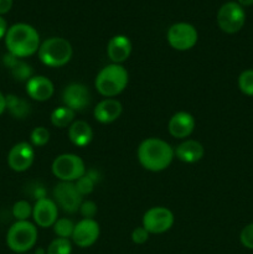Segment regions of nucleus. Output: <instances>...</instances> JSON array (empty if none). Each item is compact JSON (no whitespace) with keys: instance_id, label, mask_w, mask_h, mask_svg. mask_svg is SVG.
Listing matches in <instances>:
<instances>
[{"instance_id":"nucleus-26","label":"nucleus","mask_w":253,"mask_h":254,"mask_svg":"<svg viewBox=\"0 0 253 254\" xmlns=\"http://www.w3.org/2000/svg\"><path fill=\"white\" fill-rule=\"evenodd\" d=\"M12 216L16 221H29L32 216V206L26 200L16 201L12 206Z\"/></svg>"},{"instance_id":"nucleus-32","label":"nucleus","mask_w":253,"mask_h":254,"mask_svg":"<svg viewBox=\"0 0 253 254\" xmlns=\"http://www.w3.org/2000/svg\"><path fill=\"white\" fill-rule=\"evenodd\" d=\"M149 235H150V233H149L148 231L141 226V227L134 228L130 237H131V241H133V243H135V245H144V243L148 242Z\"/></svg>"},{"instance_id":"nucleus-7","label":"nucleus","mask_w":253,"mask_h":254,"mask_svg":"<svg viewBox=\"0 0 253 254\" xmlns=\"http://www.w3.org/2000/svg\"><path fill=\"white\" fill-rule=\"evenodd\" d=\"M246 14L238 2L228 1L220 7L217 12L218 27L226 34H236L243 27Z\"/></svg>"},{"instance_id":"nucleus-23","label":"nucleus","mask_w":253,"mask_h":254,"mask_svg":"<svg viewBox=\"0 0 253 254\" xmlns=\"http://www.w3.org/2000/svg\"><path fill=\"white\" fill-rule=\"evenodd\" d=\"M74 116H76V112L69 109L68 107L61 106L52 111L50 119H51L52 126L56 127V128L62 129L67 128V127H69L73 123Z\"/></svg>"},{"instance_id":"nucleus-29","label":"nucleus","mask_w":253,"mask_h":254,"mask_svg":"<svg viewBox=\"0 0 253 254\" xmlns=\"http://www.w3.org/2000/svg\"><path fill=\"white\" fill-rule=\"evenodd\" d=\"M74 186H76L77 191H78L79 193H81V196L83 197V196L86 195H89V193L93 192L94 190V185H96V183H94L93 180H92L91 178H89L87 174H84L82 178H79L78 180L74 181Z\"/></svg>"},{"instance_id":"nucleus-27","label":"nucleus","mask_w":253,"mask_h":254,"mask_svg":"<svg viewBox=\"0 0 253 254\" xmlns=\"http://www.w3.org/2000/svg\"><path fill=\"white\" fill-rule=\"evenodd\" d=\"M238 88L246 96H253V69H246L240 74Z\"/></svg>"},{"instance_id":"nucleus-28","label":"nucleus","mask_w":253,"mask_h":254,"mask_svg":"<svg viewBox=\"0 0 253 254\" xmlns=\"http://www.w3.org/2000/svg\"><path fill=\"white\" fill-rule=\"evenodd\" d=\"M50 131L45 127H36L30 134V141L32 146H44L49 143Z\"/></svg>"},{"instance_id":"nucleus-31","label":"nucleus","mask_w":253,"mask_h":254,"mask_svg":"<svg viewBox=\"0 0 253 254\" xmlns=\"http://www.w3.org/2000/svg\"><path fill=\"white\" fill-rule=\"evenodd\" d=\"M97 211H98L97 205L91 200L83 201V202L81 203V207H79V213L83 216V218H88V220H93Z\"/></svg>"},{"instance_id":"nucleus-9","label":"nucleus","mask_w":253,"mask_h":254,"mask_svg":"<svg viewBox=\"0 0 253 254\" xmlns=\"http://www.w3.org/2000/svg\"><path fill=\"white\" fill-rule=\"evenodd\" d=\"M174 213L169 208L163 206L151 207L144 213L143 216V227L148 231L150 235H161L165 233L173 227Z\"/></svg>"},{"instance_id":"nucleus-22","label":"nucleus","mask_w":253,"mask_h":254,"mask_svg":"<svg viewBox=\"0 0 253 254\" xmlns=\"http://www.w3.org/2000/svg\"><path fill=\"white\" fill-rule=\"evenodd\" d=\"M6 111L16 119H25L30 114V104L16 94H7Z\"/></svg>"},{"instance_id":"nucleus-12","label":"nucleus","mask_w":253,"mask_h":254,"mask_svg":"<svg viewBox=\"0 0 253 254\" xmlns=\"http://www.w3.org/2000/svg\"><path fill=\"white\" fill-rule=\"evenodd\" d=\"M99 233H101V228L97 221L83 218L74 225L71 240L77 247L88 248L98 241Z\"/></svg>"},{"instance_id":"nucleus-24","label":"nucleus","mask_w":253,"mask_h":254,"mask_svg":"<svg viewBox=\"0 0 253 254\" xmlns=\"http://www.w3.org/2000/svg\"><path fill=\"white\" fill-rule=\"evenodd\" d=\"M52 227H54V232L57 237L69 240L73 235L74 223L69 218H59Z\"/></svg>"},{"instance_id":"nucleus-10","label":"nucleus","mask_w":253,"mask_h":254,"mask_svg":"<svg viewBox=\"0 0 253 254\" xmlns=\"http://www.w3.org/2000/svg\"><path fill=\"white\" fill-rule=\"evenodd\" d=\"M54 201L59 207H61L67 213H76L79 211L83 197L77 191L73 183L60 181L52 191Z\"/></svg>"},{"instance_id":"nucleus-17","label":"nucleus","mask_w":253,"mask_h":254,"mask_svg":"<svg viewBox=\"0 0 253 254\" xmlns=\"http://www.w3.org/2000/svg\"><path fill=\"white\" fill-rule=\"evenodd\" d=\"M131 54V42L124 35H116L107 45V55L112 64H122L129 59Z\"/></svg>"},{"instance_id":"nucleus-19","label":"nucleus","mask_w":253,"mask_h":254,"mask_svg":"<svg viewBox=\"0 0 253 254\" xmlns=\"http://www.w3.org/2000/svg\"><path fill=\"white\" fill-rule=\"evenodd\" d=\"M203 154H205V149H203L202 144L197 140H192V139L183 141L175 149L176 158L186 164L197 163L203 158Z\"/></svg>"},{"instance_id":"nucleus-6","label":"nucleus","mask_w":253,"mask_h":254,"mask_svg":"<svg viewBox=\"0 0 253 254\" xmlns=\"http://www.w3.org/2000/svg\"><path fill=\"white\" fill-rule=\"evenodd\" d=\"M52 174L64 183H74L86 174L84 161L76 154H61L54 160Z\"/></svg>"},{"instance_id":"nucleus-11","label":"nucleus","mask_w":253,"mask_h":254,"mask_svg":"<svg viewBox=\"0 0 253 254\" xmlns=\"http://www.w3.org/2000/svg\"><path fill=\"white\" fill-rule=\"evenodd\" d=\"M35 160L34 146L26 141L17 143L7 154V165L12 171L24 173L29 170Z\"/></svg>"},{"instance_id":"nucleus-13","label":"nucleus","mask_w":253,"mask_h":254,"mask_svg":"<svg viewBox=\"0 0 253 254\" xmlns=\"http://www.w3.org/2000/svg\"><path fill=\"white\" fill-rule=\"evenodd\" d=\"M57 217H59V206L52 198H40L32 206V218L39 227H52L59 220Z\"/></svg>"},{"instance_id":"nucleus-36","label":"nucleus","mask_w":253,"mask_h":254,"mask_svg":"<svg viewBox=\"0 0 253 254\" xmlns=\"http://www.w3.org/2000/svg\"><path fill=\"white\" fill-rule=\"evenodd\" d=\"M238 4L241 6H251L253 5V0H238Z\"/></svg>"},{"instance_id":"nucleus-18","label":"nucleus","mask_w":253,"mask_h":254,"mask_svg":"<svg viewBox=\"0 0 253 254\" xmlns=\"http://www.w3.org/2000/svg\"><path fill=\"white\" fill-rule=\"evenodd\" d=\"M123 106L119 101L113 98H106L99 102L93 111V116L97 122L102 124H109L116 122L121 117Z\"/></svg>"},{"instance_id":"nucleus-14","label":"nucleus","mask_w":253,"mask_h":254,"mask_svg":"<svg viewBox=\"0 0 253 254\" xmlns=\"http://www.w3.org/2000/svg\"><path fill=\"white\" fill-rule=\"evenodd\" d=\"M62 102L72 111L81 112L91 103V92L84 84L71 83L63 89Z\"/></svg>"},{"instance_id":"nucleus-25","label":"nucleus","mask_w":253,"mask_h":254,"mask_svg":"<svg viewBox=\"0 0 253 254\" xmlns=\"http://www.w3.org/2000/svg\"><path fill=\"white\" fill-rule=\"evenodd\" d=\"M46 254H72L71 241L56 237L47 247Z\"/></svg>"},{"instance_id":"nucleus-4","label":"nucleus","mask_w":253,"mask_h":254,"mask_svg":"<svg viewBox=\"0 0 253 254\" xmlns=\"http://www.w3.org/2000/svg\"><path fill=\"white\" fill-rule=\"evenodd\" d=\"M37 55L45 66L62 67L71 61L73 50L63 37H50L40 45Z\"/></svg>"},{"instance_id":"nucleus-20","label":"nucleus","mask_w":253,"mask_h":254,"mask_svg":"<svg viewBox=\"0 0 253 254\" xmlns=\"http://www.w3.org/2000/svg\"><path fill=\"white\" fill-rule=\"evenodd\" d=\"M68 138L73 145L84 148L93 139V130L87 122L74 121L68 127Z\"/></svg>"},{"instance_id":"nucleus-5","label":"nucleus","mask_w":253,"mask_h":254,"mask_svg":"<svg viewBox=\"0 0 253 254\" xmlns=\"http://www.w3.org/2000/svg\"><path fill=\"white\" fill-rule=\"evenodd\" d=\"M37 228L30 221H16L6 233V245L10 251L19 254L29 252L37 242Z\"/></svg>"},{"instance_id":"nucleus-21","label":"nucleus","mask_w":253,"mask_h":254,"mask_svg":"<svg viewBox=\"0 0 253 254\" xmlns=\"http://www.w3.org/2000/svg\"><path fill=\"white\" fill-rule=\"evenodd\" d=\"M2 61H4L5 66L10 69L12 77H14L16 81L27 82L32 77L31 66L27 64L25 61H22L21 59H19V57L12 56L11 54L7 52L4 56V59H2Z\"/></svg>"},{"instance_id":"nucleus-2","label":"nucleus","mask_w":253,"mask_h":254,"mask_svg":"<svg viewBox=\"0 0 253 254\" xmlns=\"http://www.w3.org/2000/svg\"><path fill=\"white\" fill-rule=\"evenodd\" d=\"M175 150L169 143L159 138H148L138 148V160L144 169L159 173L170 166Z\"/></svg>"},{"instance_id":"nucleus-33","label":"nucleus","mask_w":253,"mask_h":254,"mask_svg":"<svg viewBox=\"0 0 253 254\" xmlns=\"http://www.w3.org/2000/svg\"><path fill=\"white\" fill-rule=\"evenodd\" d=\"M12 6V0H0V15H4L10 11Z\"/></svg>"},{"instance_id":"nucleus-35","label":"nucleus","mask_w":253,"mask_h":254,"mask_svg":"<svg viewBox=\"0 0 253 254\" xmlns=\"http://www.w3.org/2000/svg\"><path fill=\"white\" fill-rule=\"evenodd\" d=\"M6 111V97L0 91V116Z\"/></svg>"},{"instance_id":"nucleus-1","label":"nucleus","mask_w":253,"mask_h":254,"mask_svg":"<svg viewBox=\"0 0 253 254\" xmlns=\"http://www.w3.org/2000/svg\"><path fill=\"white\" fill-rule=\"evenodd\" d=\"M40 35L34 26L24 22L14 24L5 35V46L12 56L25 59L36 54L40 49Z\"/></svg>"},{"instance_id":"nucleus-34","label":"nucleus","mask_w":253,"mask_h":254,"mask_svg":"<svg viewBox=\"0 0 253 254\" xmlns=\"http://www.w3.org/2000/svg\"><path fill=\"white\" fill-rule=\"evenodd\" d=\"M7 29H9V27H7L6 21H5L4 17L0 15V40L5 39V35H6Z\"/></svg>"},{"instance_id":"nucleus-16","label":"nucleus","mask_w":253,"mask_h":254,"mask_svg":"<svg viewBox=\"0 0 253 254\" xmlns=\"http://www.w3.org/2000/svg\"><path fill=\"white\" fill-rule=\"evenodd\" d=\"M55 87L51 79L45 76H32L26 82V93L37 102L49 101L54 96Z\"/></svg>"},{"instance_id":"nucleus-3","label":"nucleus","mask_w":253,"mask_h":254,"mask_svg":"<svg viewBox=\"0 0 253 254\" xmlns=\"http://www.w3.org/2000/svg\"><path fill=\"white\" fill-rule=\"evenodd\" d=\"M128 81L129 74L124 66L111 64L98 72L94 86L99 94L107 98H112L121 94L126 88Z\"/></svg>"},{"instance_id":"nucleus-30","label":"nucleus","mask_w":253,"mask_h":254,"mask_svg":"<svg viewBox=\"0 0 253 254\" xmlns=\"http://www.w3.org/2000/svg\"><path fill=\"white\" fill-rule=\"evenodd\" d=\"M240 241L243 247L253 250V223H250L241 231Z\"/></svg>"},{"instance_id":"nucleus-8","label":"nucleus","mask_w":253,"mask_h":254,"mask_svg":"<svg viewBox=\"0 0 253 254\" xmlns=\"http://www.w3.org/2000/svg\"><path fill=\"white\" fill-rule=\"evenodd\" d=\"M168 42L173 49L178 51H188L192 49L198 39L197 30L188 22H178L171 25L168 30Z\"/></svg>"},{"instance_id":"nucleus-15","label":"nucleus","mask_w":253,"mask_h":254,"mask_svg":"<svg viewBox=\"0 0 253 254\" xmlns=\"http://www.w3.org/2000/svg\"><path fill=\"white\" fill-rule=\"evenodd\" d=\"M196 122L192 114L188 112H178L170 118L168 124L169 133L176 139H185L192 134Z\"/></svg>"}]
</instances>
